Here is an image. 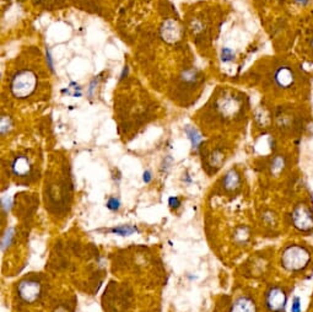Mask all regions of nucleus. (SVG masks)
I'll list each match as a JSON object with an SVG mask.
<instances>
[{
    "label": "nucleus",
    "mask_w": 313,
    "mask_h": 312,
    "mask_svg": "<svg viewBox=\"0 0 313 312\" xmlns=\"http://www.w3.org/2000/svg\"><path fill=\"white\" fill-rule=\"evenodd\" d=\"M313 262V250L307 243L290 242L280 252V266L286 273L304 274Z\"/></svg>",
    "instance_id": "f257e3e1"
},
{
    "label": "nucleus",
    "mask_w": 313,
    "mask_h": 312,
    "mask_svg": "<svg viewBox=\"0 0 313 312\" xmlns=\"http://www.w3.org/2000/svg\"><path fill=\"white\" fill-rule=\"evenodd\" d=\"M287 291L281 285H272L264 295V305L268 312H286Z\"/></svg>",
    "instance_id": "7ed1b4c3"
},
{
    "label": "nucleus",
    "mask_w": 313,
    "mask_h": 312,
    "mask_svg": "<svg viewBox=\"0 0 313 312\" xmlns=\"http://www.w3.org/2000/svg\"><path fill=\"white\" fill-rule=\"evenodd\" d=\"M290 224L299 234L305 236L313 234V205L307 202L296 203L290 213Z\"/></svg>",
    "instance_id": "f03ea898"
},
{
    "label": "nucleus",
    "mask_w": 313,
    "mask_h": 312,
    "mask_svg": "<svg viewBox=\"0 0 313 312\" xmlns=\"http://www.w3.org/2000/svg\"><path fill=\"white\" fill-rule=\"evenodd\" d=\"M136 231H138V229L132 225H120V226H117V228L111 229V233L115 234V235H120V236L132 235V234L136 233Z\"/></svg>",
    "instance_id": "ddd939ff"
},
{
    "label": "nucleus",
    "mask_w": 313,
    "mask_h": 312,
    "mask_svg": "<svg viewBox=\"0 0 313 312\" xmlns=\"http://www.w3.org/2000/svg\"><path fill=\"white\" fill-rule=\"evenodd\" d=\"M17 293L25 303H34L41 295V285L34 280L21 281L17 288Z\"/></svg>",
    "instance_id": "423d86ee"
},
{
    "label": "nucleus",
    "mask_w": 313,
    "mask_h": 312,
    "mask_svg": "<svg viewBox=\"0 0 313 312\" xmlns=\"http://www.w3.org/2000/svg\"><path fill=\"white\" fill-rule=\"evenodd\" d=\"M168 205L172 209H177L179 205H181V200H179L177 197H171L170 199H168Z\"/></svg>",
    "instance_id": "6ab92c4d"
},
{
    "label": "nucleus",
    "mask_w": 313,
    "mask_h": 312,
    "mask_svg": "<svg viewBox=\"0 0 313 312\" xmlns=\"http://www.w3.org/2000/svg\"><path fill=\"white\" fill-rule=\"evenodd\" d=\"M241 185V177L236 170H230L223 178V186L229 192H234Z\"/></svg>",
    "instance_id": "6e6552de"
},
{
    "label": "nucleus",
    "mask_w": 313,
    "mask_h": 312,
    "mask_svg": "<svg viewBox=\"0 0 313 312\" xmlns=\"http://www.w3.org/2000/svg\"><path fill=\"white\" fill-rule=\"evenodd\" d=\"M273 80L279 89L287 90L295 86V84L297 82V74L294 68L289 67V65H281L275 70Z\"/></svg>",
    "instance_id": "39448f33"
},
{
    "label": "nucleus",
    "mask_w": 313,
    "mask_h": 312,
    "mask_svg": "<svg viewBox=\"0 0 313 312\" xmlns=\"http://www.w3.org/2000/svg\"><path fill=\"white\" fill-rule=\"evenodd\" d=\"M286 167V160H285L284 156L277 155L275 156L272 160V163H270V172L275 176H279L282 171Z\"/></svg>",
    "instance_id": "9d476101"
},
{
    "label": "nucleus",
    "mask_w": 313,
    "mask_h": 312,
    "mask_svg": "<svg viewBox=\"0 0 313 312\" xmlns=\"http://www.w3.org/2000/svg\"><path fill=\"white\" fill-rule=\"evenodd\" d=\"M184 132H186V134L188 135V139L191 140L193 149H198L199 144H200L201 140H203V137L199 134L198 130H196L194 127H189L188 125V127L184 129Z\"/></svg>",
    "instance_id": "f8f14e48"
},
{
    "label": "nucleus",
    "mask_w": 313,
    "mask_h": 312,
    "mask_svg": "<svg viewBox=\"0 0 313 312\" xmlns=\"http://www.w3.org/2000/svg\"><path fill=\"white\" fill-rule=\"evenodd\" d=\"M310 46H311V49L313 51V36H312V39H311V43H310Z\"/></svg>",
    "instance_id": "b1692460"
},
{
    "label": "nucleus",
    "mask_w": 313,
    "mask_h": 312,
    "mask_svg": "<svg viewBox=\"0 0 313 312\" xmlns=\"http://www.w3.org/2000/svg\"><path fill=\"white\" fill-rule=\"evenodd\" d=\"M224 160H225V156H224L223 153L219 152V150H216V152H214L210 156V166L211 167H214V166H215L216 168H219L221 165H223Z\"/></svg>",
    "instance_id": "4468645a"
},
{
    "label": "nucleus",
    "mask_w": 313,
    "mask_h": 312,
    "mask_svg": "<svg viewBox=\"0 0 313 312\" xmlns=\"http://www.w3.org/2000/svg\"><path fill=\"white\" fill-rule=\"evenodd\" d=\"M106 207H107L108 209H110V210H112V211H117L120 207L119 199H118V198H115V197L110 198L107 202V204H106Z\"/></svg>",
    "instance_id": "dca6fc26"
},
{
    "label": "nucleus",
    "mask_w": 313,
    "mask_h": 312,
    "mask_svg": "<svg viewBox=\"0 0 313 312\" xmlns=\"http://www.w3.org/2000/svg\"><path fill=\"white\" fill-rule=\"evenodd\" d=\"M249 237H251V231L247 226H239L235 231L234 238L238 245H244V243L248 242Z\"/></svg>",
    "instance_id": "9b49d317"
},
{
    "label": "nucleus",
    "mask_w": 313,
    "mask_h": 312,
    "mask_svg": "<svg viewBox=\"0 0 313 312\" xmlns=\"http://www.w3.org/2000/svg\"><path fill=\"white\" fill-rule=\"evenodd\" d=\"M2 209H4L5 211L9 210V209H10V199H7V202L2 200Z\"/></svg>",
    "instance_id": "4be33fe9"
},
{
    "label": "nucleus",
    "mask_w": 313,
    "mask_h": 312,
    "mask_svg": "<svg viewBox=\"0 0 313 312\" xmlns=\"http://www.w3.org/2000/svg\"><path fill=\"white\" fill-rule=\"evenodd\" d=\"M36 75L30 70H22L16 74L11 84V90L15 96L26 97L32 94L36 86Z\"/></svg>",
    "instance_id": "20e7f679"
},
{
    "label": "nucleus",
    "mask_w": 313,
    "mask_h": 312,
    "mask_svg": "<svg viewBox=\"0 0 313 312\" xmlns=\"http://www.w3.org/2000/svg\"><path fill=\"white\" fill-rule=\"evenodd\" d=\"M234 58L235 53L232 49L223 48V51H221V59H223V62H231V60H234Z\"/></svg>",
    "instance_id": "f3484780"
},
{
    "label": "nucleus",
    "mask_w": 313,
    "mask_h": 312,
    "mask_svg": "<svg viewBox=\"0 0 313 312\" xmlns=\"http://www.w3.org/2000/svg\"><path fill=\"white\" fill-rule=\"evenodd\" d=\"M11 168L12 172L16 176H25L31 170V165H30L29 158L25 157V156H19L14 160Z\"/></svg>",
    "instance_id": "1a4fd4ad"
},
{
    "label": "nucleus",
    "mask_w": 313,
    "mask_h": 312,
    "mask_svg": "<svg viewBox=\"0 0 313 312\" xmlns=\"http://www.w3.org/2000/svg\"><path fill=\"white\" fill-rule=\"evenodd\" d=\"M302 311V305H301V299L299 296H294L291 301V312H301Z\"/></svg>",
    "instance_id": "a211bd4d"
},
{
    "label": "nucleus",
    "mask_w": 313,
    "mask_h": 312,
    "mask_svg": "<svg viewBox=\"0 0 313 312\" xmlns=\"http://www.w3.org/2000/svg\"><path fill=\"white\" fill-rule=\"evenodd\" d=\"M14 235H15V230L12 228H10L9 230H7L6 233L4 234V236H2V240H1V250L2 251H5V248L9 247V246L11 245Z\"/></svg>",
    "instance_id": "2eb2a0df"
},
{
    "label": "nucleus",
    "mask_w": 313,
    "mask_h": 312,
    "mask_svg": "<svg viewBox=\"0 0 313 312\" xmlns=\"http://www.w3.org/2000/svg\"><path fill=\"white\" fill-rule=\"evenodd\" d=\"M295 1H296L297 4H300V5H302V6H305V5L309 4L310 0H295Z\"/></svg>",
    "instance_id": "5701e85b"
},
{
    "label": "nucleus",
    "mask_w": 313,
    "mask_h": 312,
    "mask_svg": "<svg viewBox=\"0 0 313 312\" xmlns=\"http://www.w3.org/2000/svg\"><path fill=\"white\" fill-rule=\"evenodd\" d=\"M47 63H48V67H49L50 70H53V64H52V58H50L49 52L47 51Z\"/></svg>",
    "instance_id": "412c9836"
},
{
    "label": "nucleus",
    "mask_w": 313,
    "mask_h": 312,
    "mask_svg": "<svg viewBox=\"0 0 313 312\" xmlns=\"http://www.w3.org/2000/svg\"><path fill=\"white\" fill-rule=\"evenodd\" d=\"M143 180L145 183H150L151 180H153V176H151L150 171H145L143 175Z\"/></svg>",
    "instance_id": "aec40b11"
},
{
    "label": "nucleus",
    "mask_w": 313,
    "mask_h": 312,
    "mask_svg": "<svg viewBox=\"0 0 313 312\" xmlns=\"http://www.w3.org/2000/svg\"><path fill=\"white\" fill-rule=\"evenodd\" d=\"M229 312H258V308L251 296L242 295L232 303Z\"/></svg>",
    "instance_id": "0eeeda50"
}]
</instances>
